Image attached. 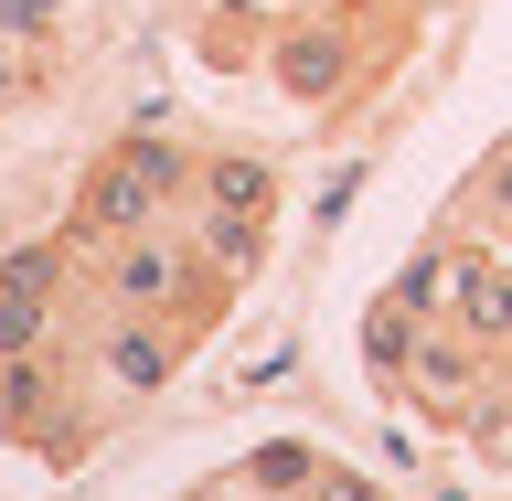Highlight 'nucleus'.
I'll return each instance as SVG.
<instances>
[{
	"label": "nucleus",
	"instance_id": "1",
	"mask_svg": "<svg viewBox=\"0 0 512 501\" xmlns=\"http://www.w3.org/2000/svg\"><path fill=\"white\" fill-rule=\"evenodd\" d=\"M182 192H192V150H182V139H160V128H128V139H107V150L75 171L64 246L96 256V246H118V235H150V224H171Z\"/></svg>",
	"mask_w": 512,
	"mask_h": 501
},
{
	"label": "nucleus",
	"instance_id": "2",
	"mask_svg": "<svg viewBox=\"0 0 512 501\" xmlns=\"http://www.w3.org/2000/svg\"><path fill=\"white\" fill-rule=\"evenodd\" d=\"M75 278H86L96 310H160V320H182L192 342L235 310V278H224V267H203V246H192V235H171V224L75 256Z\"/></svg>",
	"mask_w": 512,
	"mask_h": 501
},
{
	"label": "nucleus",
	"instance_id": "3",
	"mask_svg": "<svg viewBox=\"0 0 512 501\" xmlns=\"http://www.w3.org/2000/svg\"><path fill=\"white\" fill-rule=\"evenodd\" d=\"M502 374H512V363H502V352H480L459 320H427V331H416V352H406V384H395V395H406V406L427 416L438 438H459V427L480 416V395H491Z\"/></svg>",
	"mask_w": 512,
	"mask_h": 501
},
{
	"label": "nucleus",
	"instance_id": "4",
	"mask_svg": "<svg viewBox=\"0 0 512 501\" xmlns=\"http://www.w3.org/2000/svg\"><path fill=\"white\" fill-rule=\"evenodd\" d=\"M267 86H278L288 107H342V96L363 86V32H352V11H288V22L267 32Z\"/></svg>",
	"mask_w": 512,
	"mask_h": 501
},
{
	"label": "nucleus",
	"instance_id": "5",
	"mask_svg": "<svg viewBox=\"0 0 512 501\" xmlns=\"http://www.w3.org/2000/svg\"><path fill=\"white\" fill-rule=\"evenodd\" d=\"M86 352H96V374L118 384L128 406H150V395H171V384H182V363H192L203 342H192L182 320H160V310H96Z\"/></svg>",
	"mask_w": 512,
	"mask_h": 501
},
{
	"label": "nucleus",
	"instance_id": "6",
	"mask_svg": "<svg viewBox=\"0 0 512 501\" xmlns=\"http://www.w3.org/2000/svg\"><path fill=\"white\" fill-rule=\"evenodd\" d=\"M64 395H75V363H64L54 342L43 352H11L0 363V448H32V459H75V416H64Z\"/></svg>",
	"mask_w": 512,
	"mask_h": 501
},
{
	"label": "nucleus",
	"instance_id": "7",
	"mask_svg": "<svg viewBox=\"0 0 512 501\" xmlns=\"http://www.w3.org/2000/svg\"><path fill=\"white\" fill-rule=\"evenodd\" d=\"M64 299H75V246H64V235H32V246L0 256V363L54 342Z\"/></svg>",
	"mask_w": 512,
	"mask_h": 501
},
{
	"label": "nucleus",
	"instance_id": "8",
	"mask_svg": "<svg viewBox=\"0 0 512 501\" xmlns=\"http://www.w3.org/2000/svg\"><path fill=\"white\" fill-rule=\"evenodd\" d=\"M448 320L480 352H512V246L502 235H459L448 246Z\"/></svg>",
	"mask_w": 512,
	"mask_h": 501
},
{
	"label": "nucleus",
	"instance_id": "9",
	"mask_svg": "<svg viewBox=\"0 0 512 501\" xmlns=\"http://www.w3.org/2000/svg\"><path fill=\"white\" fill-rule=\"evenodd\" d=\"M182 214H256V224H278V160H256V150H203V160H192Z\"/></svg>",
	"mask_w": 512,
	"mask_h": 501
},
{
	"label": "nucleus",
	"instance_id": "10",
	"mask_svg": "<svg viewBox=\"0 0 512 501\" xmlns=\"http://www.w3.org/2000/svg\"><path fill=\"white\" fill-rule=\"evenodd\" d=\"M320 480V448L310 438H256L246 459H235V491H256V501H299Z\"/></svg>",
	"mask_w": 512,
	"mask_h": 501
},
{
	"label": "nucleus",
	"instance_id": "11",
	"mask_svg": "<svg viewBox=\"0 0 512 501\" xmlns=\"http://www.w3.org/2000/svg\"><path fill=\"white\" fill-rule=\"evenodd\" d=\"M267 235H278V224H256V214H192V246H203V267H224L235 288L267 267Z\"/></svg>",
	"mask_w": 512,
	"mask_h": 501
},
{
	"label": "nucleus",
	"instance_id": "12",
	"mask_svg": "<svg viewBox=\"0 0 512 501\" xmlns=\"http://www.w3.org/2000/svg\"><path fill=\"white\" fill-rule=\"evenodd\" d=\"M416 331H427V320H416L406 299H374V310H363V374H374L384 395L406 384V352H416Z\"/></svg>",
	"mask_w": 512,
	"mask_h": 501
},
{
	"label": "nucleus",
	"instance_id": "13",
	"mask_svg": "<svg viewBox=\"0 0 512 501\" xmlns=\"http://www.w3.org/2000/svg\"><path fill=\"white\" fill-rule=\"evenodd\" d=\"M448 246H459V235H427V246L384 278V299H406L416 320H448Z\"/></svg>",
	"mask_w": 512,
	"mask_h": 501
},
{
	"label": "nucleus",
	"instance_id": "14",
	"mask_svg": "<svg viewBox=\"0 0 512 501\" xmlns=\"http://www.w3.org/2000/svg\"><path fill=\"white\" fill-rule=\"evenodd\" d=\"M459 214H470L480 235H502V246H512V139H502V150H491V160L470 171V192H459Z\"/></svg>",
	"mask_w": 512,
	"mask_h": 501
},
{
	"label": "nucleus",
	"instance_id": "15",
	"mask_svg": "<svg viewBox=\"0 0 512 501\" xmlns=\"http://www.w3.org/2000/svg\"><path fill=\"white\" fill-rule=\"evenodd\" d=\"M459 438H470V459H491V470H512V374L491 384V395H480V416L459 427Z\"/></svg>",
	"mask_w": 512,
	"mask_h": 501
},
{
	"label": "nucleus",
	"instance_id": "16",
	"mask_svg": "<svg viewBox=\"0 0 512 501\" xmlns=\"http://www.w3.org/2000/svg\"><path fill=\"white\" fill-rule=\"evenodd\" d=\"M299 501H395V491H384L374 470H342V459H320V480H310Z\"/></svg>",
	"mask_w": 512,
	"mask_h": 501
},
{
	"label": "nucleus",
	"instance_id": "17",
	"mask_svg": "<svg viewBox=\"0 0 512 501\" xmlns=\"http://www.w3.org/2000/svg\"><path fill=\"white\" fill-rule=\"evenodd\" d=\"M54 22H64V0H0V32H11V43H43Z\"/></svg>",
	"mask_w": 512,
	"mask_h": 501
},
{
	"label": "nucleus",
	"instance_id": "18",
	"mask_svg": "<svg viewBox=\"0 0 512 501\" xmlns=\"http://www.w3.org/2000/svg\"><path fill=\"white\" fill-rule=\"evenodd\" d=\"M22 96H32V64H22V43L0 32V107H22Z\"/></svg>",
	"mask_w": 512,
	"mask_h": 501
},
{
	"label": "nucleus",
	"instance_id": "19",
	"mask_svg": "<svg viewBox=\"0 0 512 501\" xmlns=\"http://www.w3.org/2000/svg\"><path fill=\"white\" fill-rule=\"evenodd\" d=\"M320 11H352V22H363V11H374V0H320Z\"/></svg>",
	"mask_w": 512,
	"mask_h": 501
},
{
	"label": "nucleus",
	"instance_id": "20",
	"mask_svg": "<svg viewBox=\"0 0 512 501\" xmlns=\"http://www.w3.org/2000/svg\"><path fill=\"white\" fill-rule=\"evenodd\" d=\"M182 501H203V491H182Z\"/></svg>",
	"mask_w": 512,
	"mask_h": 501
}]
</instances>
